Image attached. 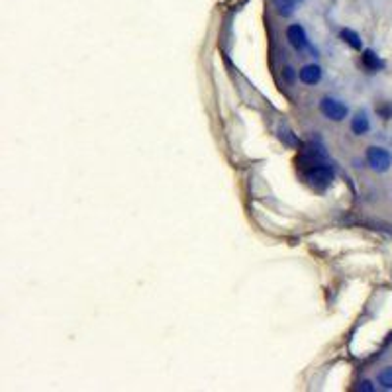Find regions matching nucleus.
<instances>
[{"label":"nucleus","mask_w":392,"mask_h":392,"mask_svg":"<svg viewBox=\"0 0 392 392\" xmlns=\"http://www.w3.org/2000/svg\"><path fill=\"white\" fill-rule=\"evenodd\" d=\"M339 35H341V39H343L347 45H351L353 49H357V51L363 49V42H361V37H359L357 32H353V30H349V28H343Z\"/></svg>","instance_id":"nucleus-9"},{"label":"nucleus","mask_w":392,"mask_h":392,"mask_svg":"<svg viewBox=\"0 0 392 392\" xmlns=\"http://www.w3.org/2000/svg\"><path fill=\"white\" fill-rule=\"evenodd\" d=\"M351 130H353V134H357V135H365L369 132L370 122H369L367 112H357L351 118Z\"/></svg>","instance_id":"nucleus-6"},{"label":"nucleus","mask_w":392,"mask_h":392,"mask_svg":"<svg viewBox=\"0 0 392 392\" xmlns=\"http://www.w3.org/2000/svg\"><path fill=\"white\" fill-rule=\"evenodd\" d=\"M273 2H275V8H277L280 16H291L304 0H273Z\"/></svg>","instance_id":"nucleus-7"},{"label":"nucleus","mask_w":392,"mask_h":392,"mask_svg":"<svg viewBox=\"0 0 392 392\" xmlns=\"http://www.w3.org/2000/svg\"><path fill=\"white\" fill-rule=\"evenodd\" d=\"M286 39H288V44H291L294 49H298V51H304V49L310 47L308 34H306L304 26H300V24H292V26L286 28Z\"/></svg>","instance_id":"nucleus-4"},{"label":"nucleus","mask_w":392,"mask_h":392,"mask_svg":"<svg viewBox=\"0 0 392 392\" xmlns=\"http://www.w3.org/2000/svg\"><path fill=\"white\" fill-rule=\"evenodd\" d=\"M377 381H379V384H381L382 388L392 390V367L382 369L381 373H379V377H377Z\"/></svg>","instance_id":"nucleus-10"},{"label":"nucleus","mask_w":392,"mask_h":392,"mask_svg":"<svg viewBox=\"0 0 392 392\" xmlns=\"http://www.w3.org/2000/svg\"><path fill=\"white\" fill-rule=\"evenodd\" d=\"M363 65L369 71H379V69H382V61L373 49H365L363 51Z\"/></svg>","instance_id":"nucleus-8"},{"label":"nucleus","mask_w":392,"mask_h":392,"mask_svg":"<svg viewBox=\"0 0 392 392\" xmlns=\"http://www.w3.org/2000/svg\"><path fill=\"white\" fill-rule=\"evenodd\" d=\"M298 77H300V80H302L304 85H318V82L322 80V67H320V65H314V63L304 65V67L300 69V73H298Z\"/></svg>","instance_id":"nucleus-5"},{"label":"nucleus","mask_w":392,"mask_h":392,"mask_svg":"<svg viewBox=\"0 0 392 392\" xmlns=\"http://www.w3.org/2000/svg\"><path fill=\"white\" fill-rule=\"evenodd\" d=\"M306 180L316 189H325L334 180V169L327 165H312L306 171Z\"/></svg>","instance_id":"nucleus-3"},{"label":"nucleus","mask_w":392,"mask_h":392,"mask_svg":"<svg viewBox=\"0 0 392 392\" xmlns=\"http://www.w3.org/2000/svg\"><path fill=\"white\" fill-rule=\"evenodd\" d=\"M367 163L373 171L377 173H386L392 165V155L388 149L384 147H377V146H370L367 149Z\"/></svg>","instance_id":"nucleus-2"},{"label":"nucleus","mask_w":392,"mask_h":392,"mask_svg":"<svg viewBox=\"0 0 392 392\" xmlns=\"http://www.w3.org/2000/svg\"><path fill=\"white\" fill-rule=\"evenodd\" d=\"M320 112L324 114L327 120H332V122H343L347 118L349 108L347 104H343V102L334 98V96H325L320 102Z\"/></svg>","instance_id":"nucleus-1"},{"label":"nucleus","mask_w":392,"mask_h":392,"mask_svg":"<svg viewBox=\"0 0 392 392\" xmlns=\"http://www.w3.org/2000/svg\"><path fill=\"white\" fill-rule=\"evenodd\" d=\"M361 390H367V392L373 390V386H370V382H369V381H365V382H363V386H361Z\"/></svg>","instance_id":"nucleus-11"}]
</instances>
